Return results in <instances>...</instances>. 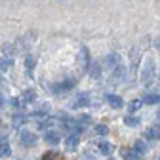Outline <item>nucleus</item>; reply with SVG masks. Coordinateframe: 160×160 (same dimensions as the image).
Wrapping results in <instances>:
<instances>
[{"mask_svg":"<svg viewBox=\"0 0 160 160\" xmlns=\"http://www.w3.org/2000/svg\"><path fill=\"white\" fill-rule=\"evenodd\" d=\"M154 69H156L154 59H152V57H147L145 61H143V65H141V82H143L145 86H149V84L152 82V78H154Z\"/></svg>","mask_w":160,"mask_h":160,"instance_id":"nucleus-1","label":"nucleus"},{"mask_svg":"<svg viewBox=\"0 0 160 160\" xmlns=\"http://www.w3.org/2000/svg\"><path fill=\"white\" fill-rule=\"evenodd\" d=\"M78 65H80V71H88L92 61H90V50L86 46H80L78 50Z\"/></svg>","mask_w":160,"mask_h":160,"instance_id":"nucleus-2","label":"nucleus"},{"mask_svg":"<svg viewBox=\"0 0 160 160\" xmlns=\"http://www.w3.org/2000/svg\"><path fill=\"white\" fill-rule=\"evenodd\" d=\"M126 74H128V69L120 63V65H116L112 71H111V82H124L126 80Z\"/></svg>","mask_w":160,"mask_h":160,"instance_id":"nucleus-3","label":"nucleus"},{"mask_svg":"<svg viewBox=\"0 0 160 160\" xmlns=\"http://www.w3.org/2000/svg\"><path fill=\"white\" fill-rule=\"evenodd\" d=\"M19 141H21V145H25V147H32L36 143V135L32 132H29V130H23L21 135H19Z\"/></svg>","mask_w":160,"mask_h":160,"instance_id":"nucleus-4","label":"nucleus"},{"mask_svg":"<svg viewBox=\"0 0 160 160\" xmlns=\"http://www.w3.org/2000/svg\"><path fill=\"white\" fill-rule=\"evenodd\" d=\"M88 105H90V95L88 93H78L72 101L74 109H82V107H88Z\"/></svg>","mask_w":160,"mask_h":160,"instance_id":"nucleus-5","label":"nucleus"},{"mask_svg":"<svg viewBox=\"0 0 160 160\" xmlns=\"http://www.w3.org/2000/svg\"><path fill=\"white\" fill-rule=\"evenodd\" d=\"M72 86H74V80H72V78H67V80H63V82L55 84V86H53V92H55V93H63V92L71 90Z\"/></svg>","mask_w":160,"mask_h":160,"instance_id":"nucleus-6","label":"nucleus"},{"mask_svg":"<svg viewBox=\"0 0 160 160\" xmlns=\"http://www.w3.org/2000/svg\"><path fill=\"white\" fill-rule=\"evenodd\" d=\"M120 63H122V59H120L118 53H109V55L105 57V61H103V65L109 67V69H114V67L120 65Z\"/></svg>","mask_w":160,"mask_h":160,"instance_id":"nucleus-7","label":"nucleus"},{"mask_svg":"<svg viewBox=\"0 0 160 160\" xmlns=\"http://www.w3.org/2000/svg\"><path fill=\"white\" fill-rule=\"evenodd\" d=\"M107 101H109V105L112 109H122L124 107V99L120 97V95H116V93H109L107 95Z\"/></svg>","mask_w":160,"mask_h":160,"instance_id":"nucleus-8","label":"nucleus"},{"mask_svg":"<svg viewBox=\"0 0 160 160\" xmlns=\"http://www.w3.org/2000/svg\"><path fill=\"white\" fill-rule=\"evenodd\" d=\"M2 53H4V59H8L10 63H13V57H15V46H13V44H4V46H2Z\"/></svg>","mask_w":160,"mask_h":160,"instance_id":"nucleus-9","label":"nucleus"},{"mask_svg":"<svg viewBox=\"0 0 160 160\" xmlns=\"http://www.w3.org/2000/svg\"><path fill=\"white\" fill-rule=\"evenodd\" d=\"M65 130L71 132V135H78L80 132H82V126H80L76 120H71V122L67 120V122H65Z\"/></svg>","mask_w":160,"mask_h":160,"instance_id":"nucleus-10","label":"nucleus"},{"mask_svg":"<svg viewBox=\"0 0 160 160\" xmlns=\"http://www.w3.org/2000/svg\"><path fill=\"white\" fill-rule=\"evenodd\" d=\"M44 139H46L50 145H57L59 141H61V137H59V132H53V130H48L46 135H44Z\"/></svg>","mask_w":160,"mask_h":160,"instance_id":"nucleus-11","label":"nucleus"},{"mask_svg":"<svg viewBox=\"0 0 160 160\" xmlns=\"http://www.w3.org/2000/svg\"><path fill=\"white\" fill-rule=\"evenodd\" d=\"M65 147H67V151H76L78 149V135H69L67 139H65Z\"/></svg>","mask_w":160,"mask_h":160,"instance_id":"nucleus-12","label":"nucleus"},{"mask_svg":"<svg viewBox=\"0 0 160 160\" xmlns=\"http://www.w3.org/2000/svg\"><path fill=\"white\" fill-rule=\"evenodd\" d=\"M147 152V145L141 141V139H137V141L133 143V154L135 156H141V154H145Z\"/></svg>","mask_w":160,"mask_h":160,"instance_id":"nucleus-13","label":"nucleus"},{"mask_svg":"<svg viewBox=\"0 0 160 160\" xmlns=\"http://www.w3.org/2000/svg\"><path fill=\"white\" fill-rule=\"evenodd\" d=\"M97 147H99V152H101L103 156H111V154H112V151H114V147H112L111 143H107V141H101Z\"/></svg>","mask_w":160,"mask_h":160,"instance_id":"nucleus-14","label":"nucleus"},{"mask_svg":"<svg viewBox=\"0 0 160 160\" xmlns=\"http://www.w3.org/2000/svg\"><path fill=\"white\" fill-rule=\"evenodd\" d=\"M141 101L147 103V105H158L160 103V93H147Z\"/></svg>","mask_w":160,"mask_h":160,"instance_id":"nucleus-15","label":"nucleus"},{"mask_svg":"<svg viewBox=\"0 0 160 160\" xmlns=\"http://www.w3.org/2000/svg\"><path fill=\"white\" fill-rule=\"evenodd\" d=\"M23 63H25V69H27V72L31 74V72H32V69H34V65H36V59H34V55L27 53V55H25V59H23Z\"/></svg>","mask_w":160,"mask_h":160,"instance_id":"nucleus-16","label":"nucleus"},{"mask_svg":"<svg viewBox=\"0 0 160 160\" xmlns=\"http://www.w3.org/2000/svg\"><path fill=\"white\" fill-rule=\"evenodd\" d=\"M145 135H147V139H160V126H151V128H147Z\"/></svg>","mask_w":160,"mask_h":160,"instance_id":"nucleus-17","label":"nucleus"},{"mask_svg":"<svg viewBox=\"0 0 160 160\" xmlns=\"http://www.w3.org/2000/svg\"><path fill=\"white\" fill-rule=\"evenodd\" d=\"M12 154V147L8 141H0V158H8Z\"/></svg>","mask_w":160,"mask_h":160,"instance_id":"nucleus-18","label":"nucleus"},{"mask_svg":"<svg viewBox=\"0 0 160 160\" xmlns=\"http://www.w3.org/2000/svg\"><path fill=\"white\" fill-rule=\"evenodd\" d=\"M52 124H53V118H48V116H44V118H40L38 122H36L38 130H48V128H50Z\"/></svg>","mask_w":160,"mask_h":160,"instance_id":"nucleus-19","label":"nucleus"},{"mask_svg":"<svg viewBox=\"0 0 160 160\" xmlns=\"http://www.w3.org/2000/svg\"><path fill=\"white\" fill-rule=\"evenodd\" d=\"M34 99H36V92H34V90H27V92L21 95V101H23L25 105H27V103H32Z\"/></svg>","mask_w":160,"mask_h":160,"instance_id":"nucleus-20","label":"nucleus"},{"mask_svg":"<svg viewBox=\"0 0 160 160\" xmlns=\"http://www.w3.org/2000/svg\"><path fill=\"white\" fill-rule=\"evenodd\" d=\"M88 71H90V74H92L93 78H99V74H101V61H97V63H92Z\"/></svg>","mask_w":160,"mask_h":160,"instance_id":"nucleus-21","label":"nucleus"},{"mask_svg":"<svg viewBox=\"0 0 160 160\" xmlns=\"http://www.w3.org/2000/svg\"><path fill=\"white\" fill-rule=\"evenodd\" d=\"M141 105H143V101H141V99H133V101H130L128 109H130V112H135V111H139V109H141Z\"/></svg>","mask_w":160,"mask_h":160,"instance_id":"nucleus-22","label":"nucleus"},{"mask_svg":"<svg viewBox=\"0 0 160 160\" xmlns=\"http://www.w3.org/2000/svg\"><path fill=\"white\" fill-rule=\"evenodd\" d=\"M124 122H126V126H130V128H135V126H139V120H137L135 116H132V114L124 118Z\"/></svg>","mask_w":160,"mask_h":160,"instance_id":"nucleus-23","label":"nucleus"},{"mask_svg":"<svg viewBox=\"0 0 160 160\" xmlns=\"http://www.w3.org/2000/svg\"><path fill=\"white\" fill-rule=\"evenodd\" d=\"M95 133L97 135H107L109 133V126L107 124H97L95 126Z\"/></svg>","mask_w":160,"mask_h":160,"instance_id":"nucleus-24","label":"nucleus"},{"mask_svg":"<svg viewBox=\"0 0 160 160\" xmlns=\"http://www.w3.org/2000/svg\"><path fill=\"white\" fill-rule=\"evenodd\" d=\"M12 65H13V63H10L8 59H4V57H0V69H2V71H8V69H10Z\"/></svg>","mask_w":160,"mask_h":160,"instance_id":"nucleus-25","label":"nucleus"},{"mask_svg":"<svg viewBox=\"0 0 160 160\" xmlns=\"http://www.w3.org/2000/svg\"><path fill=\"white\" fill-rule=\"evenodd\" d=\"M25 122V114H15L13 116V126H19V124H23Z\"/></svg>","mask_w":160,"mask_h":160,"instance_id":"nucleus-26","label":"nucleus"},{"mask_svg":"<svg viewBox=\"0 0 160 160\" xmlns=\"http://www.w3.org/2000/svg\"><path fill=\"white\" fill-rule=\"evenodd\" d=\"M4 107V95H2V92H0V109Z\"/></svg>","mask_w":160,"mask_h":160,"instance_id":"nucleus-27","label":"nucleus"},{"mask_svg":"<svg viewBox=\"0 0 160 160\" xmlns=\"http://www.w3.org/2000/svg\"><path fill=\"white\" fill-rule=\"evenodd\" d=\"M158 118H160V114H158Z\"/></svg>","mask_w":160,"mask_h":160,"instance_id":"nucleus-28","label":"nucleus"},{"mask_svg":"<svg viewBox=\"0 0 160 160\" xmlns=\"http://www.w3.org/2000/svg\"><path fill=\"white\" fill-rule=\"evenodd\" d=\"M158 160H160V158H158Z\"/></svg>","mask_w":160,"mask_h":160,"instance_id":"nucleus-29","label":"nucleus"}]
</instances>
